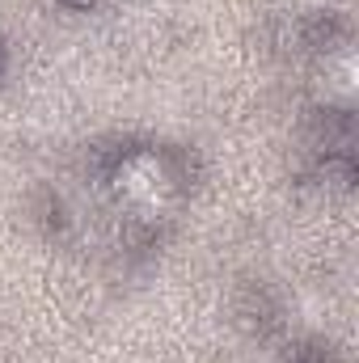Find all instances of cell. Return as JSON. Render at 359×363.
Here are the masks:
<instances>
[{"mask_svg":"<svg viewBox=\"0 0 359 363\" xmlns=\"http://www.w3.org/2000/svg\"><path fill=\"white\" fill-rule=\"evenodd\" d=\"M64 4H72V9H89V4H97V0H64Z\"/></svg>","mask_w":359,"mask_h":363,"instance_id":"obj_2","label":"cell"},{"mask_svg":"<svg viewBox=\"0 0 359 363\" xmlns=\"http://www.w3.org/2000/svg\"><path fill=\"white\" fill-rule=\"evenodd\" d=\"M110 194L123 211H131L136 220H157L170 211L174 194H178V178L170 169V161L161 152H127L114 174H110Z\"/></svg>","mask_w":359,"mask_h":363,"instance_id":"obj_1","label":"cell"}]
</instances>
